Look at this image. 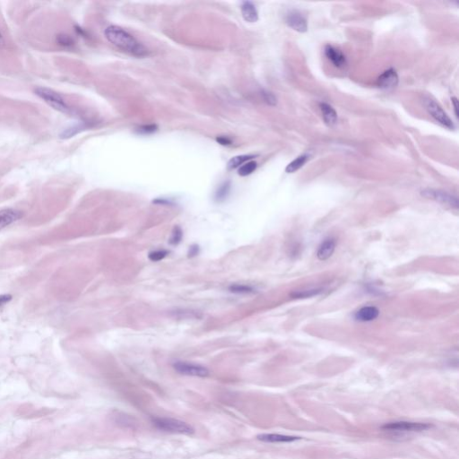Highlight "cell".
<instances>
[{
	"label": "cell",
	"instance_id": "cell-1",
	"mask_svg": "<svg viewBox=\"0 0 459 459\" xmlns=\"http://www.w3.org/2000/svg\"><path fill=\"white\" fill-rule=\"evenodd\" d=\"M104 35L111 44L128 54L137 58H144L148 55V50L146 47L123 28L110 25L106 28Z\"/></svg>",
	"mask_w": 459,
	"mask_h": 459
},
{
	"label": "cell",
	"instance_id": "cell-2",
	"mask_svg": "<svg viewBox=\"0 0 459 459\" xmlns=\"http://www.w3.org/2000/svg\"><path fill=\"white\" fill-rule=\"evenodd\" d=\"M152 423L160 431L177 433V434H192L195 432L194 428L190 424L181 420L168 417H155L152 419Z\"/></svg>",
	"mask_w": 459,
	"mask_h": 459
},
{
	"label": "cell",
	"instance_id": "cell-3",
	"mask_svg": "<svg viewBox=\"0 0 459 459\" xmlns=\"http://www.w3.org/2000/svg\"><path fill=\"white\" fill-rule=\"evenodd\" d=\"M432 427V425L430 423L397 421V422L385 423L384 425H382L381 429L385 432L400 434V433L424 432Z\"/></svg>",
	"mask_w": 459,
	"mask_h": 459
},
{
	"label": "cell",
	"instance_id": "cell-4",
	"mask_svg": "<svg viewBox=\"0 0 459 459\" xmlns=\"http://www.w3.org/2000/svg\"><path fill=\"white\" fill-rule=\"evenodd\" d=\"M35 93L42 100L46 101L48 104L51 106L53 109H57L64 113H69L70 111L69 106L63 98L53 90L41 87V88H37L35 90Z\"/></svg>",
	"mask_w": 459,
	"mask_h": 459
},
{
	"label": "cell",
	"instance_id": "cell-5",
	"mask_svg": "<svg viewBox=\"0 0 459 459\" xmlns=\"http://www.w3.org/2000/svg\"><path fill=\"white\" fill-rule=\"evenodd\" d=\"M424 105L426 107L428 112L435 118L436 121L449 129H454V123L435 100H432L430 98H425Z\"/></svg>",
	"mask_w": 459,
	"mask_h": 459
},
{
	"label": "cell",
	"instance_id": "cell-6",
	"mask_svg": "<svg viewBox=\"0 0 459 459\" xmlns=\"http://www.w3.org/2000/svg\"><path fill=\"white\" fill-rule=\"evenodd\" d=\"M173 367L178 373L185 376L205 377L209 375L208 368L199 364H192L187 362H175L173 364Z\"/></svg>",
	"mask_w": 459,
	"mask_h": 459
},
{
	"label": "cell",
	"instance_id": "cell-7",
	"mask_svg": "<svg viewBox=\"0 0 459 459\" xmlns=\"http://www.w3.org/2000/svg\"><path fill=\"white\" fill-rule=\"evenodd\" d=\"M422 195L424 197L429 198V199H433V200L440 202L441 204L444 205H450L455 208L459 207V200L458 198L451 195L450 193L446 191L440 190V189H432V188H427L422 191Z\"/></svg>",
	"mask_w": 459,
	"mask_h": 459
},
{
	"label": "cell",
	"instance_id": "cell-8",
	"mask_svg": "<svg viewBox=\"0 0 459 459\" xmlns=\"http://www.w3.org/2000/svg\"><path fill=\"white\" fill-rule=\"evenodd\" d=\"M285 22L287 24L297 32H305L308 30L307 20L301 13L297 10H292L286 14Z\"/></svg>",
	"mask_w": 459,
	"mask_h": 459
},
{
	"label": "cell",
	"instance_id": "cell-9",
	"mask_svg": "<svg viewBox=\"0 0 459 459\" xmlns=\"http://www.w3.org/2000/svg\"><path fill=\"white\" fill-rule=\"evenodd\" d=\"M398 84V76L396 70L389 69L381 74L377 80V86L380 89L389 90L396 87Z\"/></svg>",
	"mask_w": 459,
	"mask_h": 459
},
{
	"label": "cell",
	"instance_id": "cell-10",
	"mask_svg": "<svg viewBox=\"0 0 459 459\" xmlns=\"http://www.w3.org/2000/svg\"><path fill=\"white\" fill-rule=\"evenodd\" d=\"M257 439L259 441L266 443H291L296 441L301 440L300 437L289 436L277 433H264L258 435Z\"/></svg>",
	"mask_w": 459,
	"mask_h": 459
},
{
	"label": "cell",
	"instance_id": "cell-11",
	"mask_svg": "<svg viewBox=\"0 0 459 459\" xmlns=\"http://www.w3.org/2000/svg\"><path fill=\"white\" fill-rule=\"evenodd\" d=\"M325 55L329 61L332 62L335 67L338 69H342L346 67V58L341 50L331 45H327L325 47Z\"/></svg>",
	"mask_w": 459,
	"mask_h": 459
},
{
	"label": "cell",
	"instance_id": "cell-12",
	"mask_svg": "<svg viewBox=\"0 0 459 459\" xmlns=\"http://www.w3.org/2000/svg\"><path fill=\"white\" fill-rule=\"evenodd\" d=\"M23 216V214L18 210L7 209L0 210V230L4 229L10 224L18 221Z\"/></svg>",
	"mask_w": 459,
	"mask_h": 459
},
{
	"label": "cell",
	"instance_id": "cell-13",
	"mask_svg": "<svg viewBox=\"0 0 459 459\" xmlns=\"http://www.w3.org/2000/svg\"><path fill=\"white\" fill-rule=\"evenodd\" d=\"M336 247H337V243L332 238L325 240L321 243V245L318 247V252H317L318 259L321 261H325L329 259L335 252Z\"/></svg>",
	"mask_w": 459,
	"mask_h": 459
},
{
	"label": "cell",
	"instance_id": "cell-14",
	"mask_svg": "<svg viewBox=\"0 0 459 459\" xmlns=\"http://www.w3.org/2000/svg\"><path fill=\"white\" fill-rule=\"evenodd\" d=\"M379 310L374 306H365L360 309L355 315L356 320L361 322L372 321L378 317Z\"/></svg>",
	"mask_w": 459,
	"mask_h": 459
},
{
	"label": "cell",
	"instance_id": "cell-15",
	"mask_svg": "<svg viewBox=\"0 0 459 459\" xmlns=\"http://www.w3.org/2000/svg\"><path fill=\"white\" fill-rule=\"evenodd\" d=\"M242 17L248 23H256L259 20V13L254 4L250 1H245L241 5Z\"/></svg>",
	"mask_w": 459,
	"mask_h": 459
},
{
	"label": "cell",
	"instance_id": "cell-16",
	"mask_svg": "<svg viewBox=\"0 0 459 459\" xmlns=\"http://www.w3.org/2000/svg\"><path fill=\"white\" fill-rule=\"evenodd\" d=\"M319 108L322 112L324 121L327 126L332 127L337 121V113L331 105L327 104L326 102L319 103Z\"/></svg>",
	"mask_w": 459,
	"mask_h": 459
},
{
	"label": "cell",
	"instance_id": "cell-17",
	"mask_svg": "<svg viewBox=\"0 0 459 459\" xmlns=\"http://www.w3.org/2000/svg\"><path fill=\"white\" fill-rule=\"evenodd\" d=\"M308 159H309L308 155H302L298 156L295 160H293L291 163L289 164V165L285 169V172L287 173H295L298 170H300L301 167H303V165L307 163Z\"/></svg>",
	"mask_w": 459,
	"mask_h": 459
},
{
	"label": "cell",
	"instance_id": "cell-18",
	"mask_svg": "<svg viewBox=\"0 0 459 459\" xmlns=\"http://www.w3.org/2000/svg\"><path fill=\"white\" fill-rule=\"evenodd\" d=\"M254 155H238V156H235V157H232V159L229 161V163L227 164V168L229 170H234V169L238 168L240 167L241 165L249 162L250 160L254 158Z\"/></svg>",
	"mask_w": 459,
	"mask_h": 459
},
{
	"label": "cell",
	"instance_id": "cell-19",
	"mask_svg": "<svg viewBox=\"0 0 459 459\" xmlns=\"http://www.w3.org/2000/svg\"><path fill=\"white\" fill-rule=\"evenodd\" d=\"M231 182H223V184L221 186H219L218 189L215 192V200L217 202H223V201L225 200L228 197V195L230 194L231 192Z\"/></svg>",
	"mask_w": 459,
	"mask_h": 459
},
{
	"label": "cell",
	"instance_id": "cell-20",
	"mask_svg": "<svg viewBox=\"0 0 459 459\" xmlns=\"http://www.w3.org/2000/svg\"><path fill=\"white\" fill-rule=\"evenodd\" d=\"M258 167V164L254 161H250L247 162L243 165H241V168L239 169L238 173L241 177H246L249 176L251 173H254L256 169Z\"/></svg>",
	"mask_w": 459,
	"mask_h": 459
},
{
	"label": "cell",
	"instance_id": "cell-21",
	"mask_svg": "<svg viewBox=\"0 0 459 459\" xmlns=\"http://www.w3.org/2000/svg\"><path fill=\"white\" fill-rule=\"evenodd\" d=\"M229 291L233 293H237V294H249V293H253L255 290L249 285L235 283V284H232L231 286H229Z\"/></svg>",
	"mask_w": 459,
	"mask_h": 459
},
{
	"label": "cell",
	"instance_id": "cell-22",
	"mask_svg": "<svg viewBox=\"0 0 459 459\" xmlns=\"http://www.w3.org/2000/svg\"><path fill=\"white\" fill-rule=\"evenodd\" d=\"M169 253H170V252H169L168 250H155V251H152V252L149 253L148 258H149L151 261H153V262H158V261H161V260L165 259V258L168 256Z\"/></svg>",
	"mask_w": 459,
	"mask_h": 459
},
{
	"label": "cell",
	"instance_id": "cell-23",
	"mask_svg": "<svg viewBox=\"0 0 459 459\" xmlns=\"http://www.w3.org/2000/svg\"><path fill=\"white\" fill-rule=\"evenodd\" d=\"M182 236H183V232H182V228L175 226L173 229L172 237L170 239V243L174 246L180 244L182 240Z\"/></svg>",
	"mask_w": 459,
	"mask_h": 459
},
{
	"label": "cell",
	"instance_id": "cell-24",
	"mask_svg": "<svg viewBox=\"0 0 459 459\" xmlns=\"http://www.w3.org/2000/svg\"><path fill=\"white\" fill-rule=\"evenodd\" d=\"M261 96H262L265 102L269 105H271V106H275L277 102L276 97L274 95L272 92L267 91V90H262L261 91Z\"/></svg>",
	"mask_w": 459,
	"mask_h": 459
},
{
	"label": "cell",
	"instance_id": "cell-25",
	"mask_svg": "<svg viewBox=\"0 0 459 459\" xmlns=\"http://www.w3.org/2000/svg\"><path fill=\"white\" fill-rule=\"evenodd\" d=\"M319 292H321V290L318 289H313V290H306V291H297L293 293L292 296L295 298H303V297H311V296L317 295Z\"/></svg>",
	"mask_w": 459,
	"mask_h": 459
},
{
	"label": "cell",
	"instance_id": "cell-26",
	"mask_svg": "<svg viewBox=\"0 0 459 459\" xmlns=\"http://www.w3.org/2000/svg\"><path fill=\"white\" fill-rule=\"evenodd\" d=\"M156 130H157V126L152 124V125H145V126H142L139 128H137V132L139 134H144V135H148V134L155 132Z\"/></svg>",
	"mask_w": 459,
	"mask_h": 459
},
{
	"label": "cell",
	"instance_id": "cell-27",
	"mask_svg": "<svg viewBox=\"0 0 459 459\" xmlns=\"http://www.w3.org/2000/svg\"><path fill=\"white\" fill-rule=\"evenodd\" d=\"M216 141L218 142L219 144L222 145V146H230V145H232V140L227 137H223V136L218 137L216 138Z\"/></svg>",
	"mask_w": 459,
	"mask_h": 459
},
{
	"label": "cell",
	"instance_id": "cell-28",
	"mask_svg": "<svg viewBox=\"0 0 459 459\" xmlns=\"http://www.w3.org/2000/svg\"><path fill=\"white\" fill-rule=\"evenodd\" d=\"M11 300H12V296L10 295V294L0 295V307L5 304V303H7V302H9Z\"/></svg>",
	"mask_w": 459,
	"mask_h": 459
},
{
	"label": "cell",
	"instance_id": "cell-29",
	"mask_svg": "<svg viewBox=\"0 0 459 459\" xmlns=\"http://www.w3.org/2000/svg\"><path fill=\"white\" fill-rule=\"evenodd\" d=\"M198 253H199V248H198V246H192V247H190V249H189V251H188V257H190V258L195 257V256H196Z\"/></svg>",
	"mask_w": 459,
	"mask_h": 459
},
{
	"label": "cell",
	"instance_id": "cell-30",
	"mask_svg": "<svg viewBox=\"0 0 459 459\" xmlns=\"http://www.w3.org/2000/svg\"><path fill=\"white\" fill-rule=\"evenodd\" d=\"M59 42L63 45H70L72 43L71 40L69 39V37L64 35V36L60 37V40H59Z\"/></svg>",
	"mask_w": 459,
	"mask_h": 459
},
{
	"label": "cell",
	"instance_id": "cell-31",
	"mask_svg": "<svg viewBox=\"0 0 459 459\" xmlns=\"http://www.w3.org/2000/svg\"><path fill=\"white\" fill-rule=\"evenodd\" d=\"M452 104L454 106V110L455 114L457 117H459V111H458V108H459V101H458V99L456 97H453L452 98Z\"/></svg>",
	"mask_w": 459,
	"mask_h": 459
}]
</instances>
